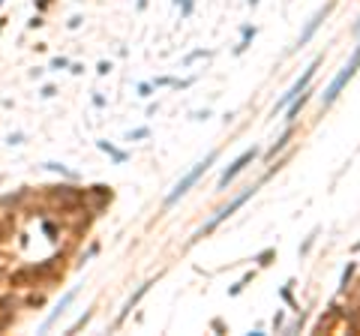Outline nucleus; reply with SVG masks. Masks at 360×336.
I'll use <instances>...</instances> for the list:
<instances>
[{
	"mask_svg": "<svg viewBox=\"0 0 360 336\" xmlns=\"http://www.w3.org/2000/svg\"><path fill=\"white\" fill-rule=\"evenodd\" d=\"M99 150H105V153H111L114 159H117V162H123V159H126V153H120V150H114L111 144H108V141H99Z\"/></svg>",
	"mask_w": 360,
	"mask_h": 336,
	"instance_id": "obj_11",
	"label": "nucleus"
},
{
	"mask_svg": "<svg viewBox=\"0 0 360 336\" xmlns=\"http://www.w3.org/2000/svg\"><path fill=\"white\" fill-rule=\"evenodd\" d=\"M72 297H75V288H72V292H66V294H63V297H60V303L54 306V312H51V315H48V318H45L42 330H48V327H51V324L57 321V315H60V312H63V309H66V306H69V303H72Z\"/></svg>",
	"mask_w": 360,
	"mask_h": 336,
	"instance_id": "obj_7",
	"label": "nucleus"
},
{
	"mask_svg": "<svg viewBox=\"0 0 360 336\" xmlns=\"http://www.w3.org/2000/svg\"><path fill=\"white\" fill-rule=\"evenodd\" d=\"M147 135H150V129H135V132H129V141L132 138H147Z\"/></svg>",
	"mask_w": 360,
	"mask_h": 336,
	"instance_id": "obj_13",
	"label": "nucleus"
},
{
	"mask_svg": "<svg viewBox=\"0 0 360 336\" xmlns=\"http://www.w3.org/2000/svg\"><path fill=\"white\" fill-rule=\"evenodd\" d=\"M252 36H255V27H243V39H240V45H237V54H240V51H246V45H249Z\"/></svg>",
	"mask_w": 360,
	"mask_h": 336,
	"instance_id": "obj_12",
	"label": "nucleus"
},
{
	"mask_svg": "<svg viewBox=\"0 0 360 336\" xmlns=\"http://www.w3.org/2000/svg\"><path fill=\"white\" fill-rule=\"evenodd\" d=\"M255 3H258V0H249V6H255Z\"/></svg>",
	"mask_w": 360,
	"mask_h": 336,
	"instance_id": "obj_16",
	"label": "nucleus"
},
{
	"mask_svg": "<svg viewBox=\"0 0 360 336\" xmlns=\"http://www.w3.org/2000/svg\"><path fill=\"white\" fill-rule=\"evenodd\" d=\"M288 138H291V129H285V132H282V138H279V141H276V144H273V147L267 150V156H270V159L276 156V150H282V147L288 144Z\"/></svg>",
	"mask_w": 360,
	"mask_h": 336,
	"instance_id": "obj_9",
	"label": "nucleus"
},
{
	"mask_svg": "<svg viewBox=\"0 0 360 336\" xmlns=\"http://www.w3.org/2000/svg\"><path fill=\"white\" fill-rule=\"evenodd\" d=\"M318 63H321V60H315L312 66H309L306 72H303V75H300V78H297V81H294V87L288 90V93H285V96H282L279 102H276V108H285V105H291L294 99H297V96H300L303 90L309 87V81H312V75H315V69H318Z\"/></svg>",
	"mask_w": 360,
	"mask_h": 336,
	"instance_id": "obj_5",
	"label": "nucleus"
},
{
	"mask_svg": "<svg viewBox=\"0 0 360 336\" xmlns=\"http://www.w3.org/2000/svg\"><path fill=\"white\" fill-rule=\"evenodd\" d=\"M0 3H3V0H0Z\"/></svg>",
	"mask_w": 360,
	"mask_h": 336,
	"instance_id": "obj_17",
	"label": "nucleus"
},
{
	"mask_svg": "<svg viewBox=\"0 0 360 336\" xmlns=\"http://www.w3.org/2000/svg\"><path fill=\"white\" fill-rule=\"evenodd\" d=\"M330 9H333V3H327V6H324V9H318V12H315L312 15V21L306 24V30H303V33H300V39H297V45H300V48H303V45L309 42V39H312L315 36V30H318V24L324 21V18H327V12H330Z\"/></svg>",
	"mask_w": 360,
	"mask_h": 336,
	"instance_id": "obj_6",
	"label": "nucleus"
},
{
	"mask_svg": "<svg viewBox=\"0 0 360 336\" xmlns=\"http://www.w3.org/2000/svg\"><path fill=\"white\" fill-rule=\"evenodd\" d=\"M213 159H216V150H213V153H207V159H201V162H198V165H195V168H192V171L186 174V177H180V183L174 186V189H171V192H168V198H165V207L177 204L180 198H183V195L189 192V186H195V183H198V177H201L204 171H207V168L213 165Z\"/></svg>",
	"mask_w": 360,
	"mask_h": 336,
	"instance_id": "obj_2",
	"label": "nucleus"
},
{
	"mask_svg": "<svg viewBox=\"0 0 360 336\" xmlns=\"http://www.w3.org/2000/svg\"><path fill=\"white\" fill-rule=\"evenodd\" d=\"M354 33H360V21H357V24H354Z\"/></svg>",
	"mask_w": 360,
	"mask_h": 336,
	"instance_id": "obj_15",
	"label": "nucleus"
},
{
	"mask_svg": "<svg viewBox=\"0 0 360 336\" xmlns=\"http://www.w3.org/2000/svg\"><path fill=\"white\" fill-rule=\"evenodd\" d=\"M270 255H273V252H270V249H264V252L258 255V264H267V258H270Z\"/></svg>",
	"mask_w": 360,
	"mask_h": 336,
	"instance_id": "obj_14",
	"label": "nucleus"
},
{
	"mask_svg": "<svg viewBox=\"0 0 360 336\" xmlns=\"http://www.w3.org/2000/svg\"><path fill=\"white\" fill-rule=\"evenodd\" d=\"M351 276H354V261H348V267L342 270V282H339V288H342V292L348 288V282H351Z\"/></svg>",
	"mask_w": 360,
	"mask_h": 336,
	"instance_id": "obj_10",
	"label": "nucleus"
},
{
	"mask_svg": "<svg viewBox=\"0 0 360 336\" xmlns=\"http://www.w3.org/2000/svg\"><path fill=\"white\" fill-rule=\"evenodd\" d=\"M357 66H360V45H357V51L351 54V60H348L345 66L339 69L336 75H333V81H330V84L324 87V93H321V105H330V102L336 99L339 93H342V87H345V84H348V81L354 78V72H357Z\"/></svg>",
	"mask_w": 360,
	"mask_h": 336,
	"instance_id": "obj_1",
	"label": "nucleus"
},
{
	"mask_svg": "<svg viewBox=\"0 0 360 336\" xmlns=\"http://www.w3.org/2000/svg\"><path fill=\"white\" fill-rule=\"evenodd\" d=\"M255 156H258V150H255V147H252V150H243V153H240V156H237V159H234V162H231V165H228V168L222 171V177H219V189H225V186H228L231 180L237 177V174H240V171H243V168H246V165H249V162H252Z\"/></svg>",
	"mask_w": 360,
	"mask_h": 336,
	"instance_id": "obj_4",
	"label": "nucleus"
},
{
	"mask_svg": "<svg viewBox=\"0 0 360 336\" xmlns=\"http://www.w3.org/2000/svg\"><path fill=\"white\" fill-rule=\"evenodd\" d=\"M252 195H255V186H249V189L243 192V195H237L234 201H228V207H222V210H219V213H216V216H213L210 222H204L201 228L195 231V237H204V234H210V231H213V228H216L219 222H225V219H228V216H231V213H234L237 207H243V204H246L249 198H252Z\"/></svg>",
	"mask_w": 360,
	"mask_h": 336,
	"instance_id": "obj_3",
	"label": "nucleus"
},
{
	"mask_svg": "<svg viewBox=\"0 0 360 336\" xmlns=\"http://www.w3.org/2000/svg\"><path fill=\"white\" fill-rule=\"evenodd\" d=\"M147 288H150V282H147V285H141V288H138V292H135L132 297H129V303H126V306H123V312H120V321H123L126 315L132 312V306L138 303V300H141V297H144V292H147Z\"/></svg>",
	"mask_w": 360,
	"mask_h": 336,
	"instance_id": "obj_8",
	"label": "nucleus"
}]
</instances>
